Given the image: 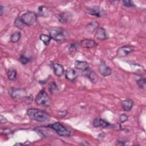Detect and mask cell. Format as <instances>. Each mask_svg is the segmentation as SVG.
Returning a JSON list of instances; mask_svg holds the SVG:
<instances>
[{
  "label": "cell",
  "mask_w": 146,
  "mask_h": 146,
  "mask_svg": "<svg viewBox=\"0 0 146 146\" xmlns=\"http://www.w3.org/2000/svg\"><path fill=\"white\" fill-rule=\"evenodd\" d=\"M27 114L31 120L39 122L46 121L50 118V115L47 112L36 108L28 109Z\"/></svg>",
  "instance_id": "1"
},
{
  "label": "cell",
  "mask_w": 146,
  "mask_h": 146,
  "mask_svg": "<svg viewBox=\"0 0 146 146\" xmlns=\"http://www.w3.org/2000/svg\"><path fill=\"white\" fill-rule=\"evenodd\" d=\"M49 33L50 37L58 43L63 42L67 36V31L61 29L52 28L50 30Z\"/></svg>",
  "instance_id": "2"
},
{
  "label": "cell",
  "mask_w": 146,
  "mask_h": 146,
  "mask_svg": "<svg viewBox=\"0 0 146 146\" xmlns=\"http://www.w3.org/2000/svg\"><path fill=\"white\" fill-rule=\"evenodd\" d=\"M35 103L38 106L47 107L50 106L51 100L47 92L44 90H42L36 96Z\"/></svg>",
  "instance_id": "3"
},
{
  "label": "cell",
  "mask_w": 146,
  "mask_h": 146,
  "mask_svg": "<svg viewBox=\"0 0 146 146\" xmlns=\"http://www.w3.org/2000/svg\"><path fill=\"white\" fill-rule=\"evenodd\" d=\"M47 126L49 128L54 129L59 136L68 137L71 134L70 131L59 122H56L53 124H48Z\"/></svg>",
  "instance_id": "4"
},
{
  "label": "cell",
  "mask_w": 146,
  "mask_h": 146,
  "mask_svg": "<svg viewBox=\"0 0 146 146\" xmlns=\"http://www.w3.org/2000/svg\"><path fill=\"white\" fill-rule=\"evenodd\" d=\"M21 18L25 25L31 26L36 22L37 15L34 12L28 11L23 14L21 17Z\"/></svg>",
  "instance_id": "5"
},
{
  "label": "cell",
  "mask_w": 146,
  "mask_h": 146,
  "mask_svg": "<svg viewBox=\"0 0 146 146\" xmlns=\"http://www.w3.org/2000/svg\"><path fill=\"white\" fill-rule=\"evenodd\" d=\"M9 94L15 99H25L27 96L26 90L20 88H11L9 90Z\"/></svg>",
  "instance_id": "6"
},
{
  "label": "cell",
  "mask_w": 146,
  "mask_h": 146,
  "mask_svg": "<svg viewBox=\"0 0 146 146\" xmlns=\"http://www.w3.org/2000/svg\"><path fill=\"white\" fill-rule=\"evenodd\" d=\"M134 50V47L131 45H125L119 47L116 52L119 57H124L129 55Z\"/></svg>",
  "instance_id": "7"
},
{
  "label": "cell",
  "mask_w": 146,
  "mask_h": 146,
  "mask_svg": "<svg viewBox=\"0 0 146 146\" xmlns=\"http://www.w3.org/2000/svg\"><path fill=\"white\" fill-rule=\"evenodd\" d=\"M87 13L96 17H102L105 15V11L99 6H94L87 9Z\"/></svg>",
  "instance_id": "8"
},
{
  "label": "cell",
  "mask_w": 146,
  "mask_h": 146,
  "mask_svg": "<svg viewBox=\"0 0 146 146\" xmlns=\"http://www.w3.org/2000/svg\"><path fill=\"white\" fill-rule=\"evenodd\" d=\"M98 70L100 74L103 76H108L111 74V69L107 66L105 62H102L98 66Z\"/></svg>",
  "instance_id": "9"
},
{
  "label": "cell",
  "mask_w": 146,
  "mask_h": 146,
  "mask_svg": "<svg viewBox=\"0 0 146 146\" xmlns=\"http://www.w3.org/2000/svg\"><path fill=\"white\" fill-rule=\"evenodd\" d=\"M71 15L70 13L68 12H64L62 13L57 15V18L61 23H69L71 20Z\"/></svg>",
  "instance_id": "10"
},
{
  "label": "cell",
  "mask_w": 146,
  "mask_h": 146,
  "mask_svg": "<svg viewBox=\"0 0 146 146\" xmlns=\"http://www.w3.org/2000/svg\"><path fill=\"white\" fill-rule=\"evenodd\" d=\"M79 45L83 48H91L96 47L98 45V44L94 40L85 39L80 40V42H79Z\"/></svg>",
  "instance_id": "11"
},
{
  "label": "cell",
  "mask_w": 146,
  "mask_h": 146,
  "mask_svg": "<svg viewBox=\"0 0 146 146\" xmlns=\"http://www.w3.org/2000/svg\"><path fill=\"white\" fill-rule=\"evenodd\" d=\"M93 125L95 127H101L104 128L111 127L112 126V125L111 124L107 122V121L103 120L102 119H98V118L94 119V120L93 121Z\"/></svg>",
  "instance_id": "12"
},
{
  "label": "cell",
  "mask_w": 146,
  "mask_h": 146,
  "mask_svg": "<svg viewBox=\"0 0 146 146\" xmlns=\"http://www.w3.org/2000/svg\"><path fill=\"white\" fill-rule=\"evenodd\" d=\"M83 74L85 75L92 83H96V82L98 80V76L97 75V74H96V73H95L94 71H93L89 68L88 69H87L85 71H83Z\"/></svg>",
  "instance_id": "13"
},
{
  "label": "cell",
  "mask_w": 146,
  "mask_h": 146,
  "mask_svg": "<svg viewBox=\"0 0 146 146\" xmlns=\"http://www.w3.org/2000/svg\"><path fill=\"white\" fill-rule=\"evenodd\" d=\"M95 36L99 40H103L107 38L106 30L103 27H98L95 31Z\"/></svg>",
  "instance_id": "14"
},
{
  "label": "cell",
  "mask_w": 146,
  "mask_h": 146,
  "mask_svg": "<svg viewBox=\"0 0 146 146\" xmlns=\"http://www.w3.org/2000/svg\"><path fill=\"white\" fill-rule=\"evenodd\" d=\"M77 77V74L75 70L69 68H67L65 72V78L70 81H74Z\"/></svg>",
  "instance_id": "15"
},
{
  "label": "cell",
  "mask_w": 146,
  "mask_h": 146,
  "mask_svg": "<svg viewBox=\"0 0 146 146\" xmlns=\"http://www.w3.org/2000/svg\"><path fill=\"white\" fill-rule=\"evenodd\" d=\"M54 74L56 76L60 77L62 76L64 73V70L62 65L59 63H54L52 64Z\"/></svg>",
  "instance_id": "16"
},
{
  "label": "cell",
  "mask_w": 146,
  "mask_h": 146,
  "mask_svg": "<svg viewBox=\"0 0 146 146\" xmlns=\"http://www.w3.org/2000/svg\"><path fill=\"white\" fill-rule=\"evenodd\" d=\"M99 27V23L97 21H92L87 24L86 31L89 33H93Z\"/></svg>",
  "instance_id": "17"
},
{
  "label": "cell",
  "mask_w": 146,
  "mask_h": 146,
  "mask_svg": "<svg viewBox=\"0 0 146 146\" xmlns=\"http://www.w3.org/2000/svg\"><path fill=\"white\" fill-rule=\"evenodd\" d=\"M75 66L77 69L82 70L83 72L90 68L88 63L85 61L76 60L75 63Z\"/></svg>",
  "instance_id": "18"
},
{
  "label": "cell",
  "mask_w": 146,
  "mask_h": 146,
  "mask_svg": "<svg viewBox=\"0 0 146 146\" xmlns=\"http://www.w3.org/2000/svg\"><path fill=\"white\" fill-rule=\"evenodd\" d=\"M133 102L130 99H125L121 102V106L125 111H130L133 107Z\"/></svg>",
  "instance_id": "19"
},
{
  "label": "cell",
  "mask_w": 146,
  "mask_h": 146,
  "mask_svg": "<svg viewBox=\"0 0 146 146\" xmlns=\"http://www.w3.org/2000/svg\"><path fill=\"white\" fill-rule=\"evenodd\" d=\"M21 37V33L19 31H16L15 33H13L11 35L10 40L11 42L16 43L19 40Z\"/></svg>",
  "instance_id": "20"
},
{
  "label": "cell",
  "mask_w": 146,
  "mask_h": 146,
  "mask_svg": "<svg viewBox=\"0 0 146 146\" xmlns=\"http://www.w3.org/2000/svg\"><path fill=\"white\" fill-rule=\"evenodd\" d=\"M39 39L46 46H48L50 42L51 38L50 36L42 34L39 36Z\"/></svg>",
  "instance_id": "21"
},
{
  "label": "cell",
  "mask_w": 146,
  "mask_h": 146,
  "mask_svg": "<svg viewBox=\"0 0 146 146\" xmlns=\"http://www.w3.org/2000/svg\"><path fill=\"white\" fill-rule=\"evenodd\" d=\"M17 71L14 69H10L7 73V76L8 78L12 81H14L17 78Z\"/></svg>",
  "instance_id": "22"
},
{
  "label": "cell",
  "mask_w": 146,
  "mask_h": 146,
  "mask_svg": "<svg viewBox=\"0 0 146 146\" xmlns=\"http://www.w3.org/2000/svg\"><path fill=\"white\" fill-rule=\"evenodd\" d=\"M14 26L19 29H22L25 27V25L22 21L21 17H18L15 19Z\"/></svg>",
  "instance_id": "23"
},
{
  "label": "cell",
  "mask_w": 146,
  "mask_h": 146,
  "mask_svg": "<svg viewBox=\"0 0 146 146\" xmlns=\"http://www.w3.org/2000/svg\"><path fill=\"white\" fill-rule=\"evenodd\" d=\"M137 84L139 87L141 88H145V78H140L138 80H137Z\"/></svg>",
  "instance_id": "24"
},
{
  "label": "cell",
  "mask_w": 146,
  "mask_h": 146,
  "mask_svg": "<svg viewBox=\"0 0 146 146\" xmlns=\"http://www.w3.org/2000/svg\"><path fill=\"white\" fill-rule=\"evenodd\" d=\"M19 60L22 64H26L29 62L30 59L23 55H21L19 58Z\"/></svg>",
  "instance_id": "25"
},
{
  "label": "cell",
  "mask_w": 146,
  "mask_h": 146,
  "mask_svg": "<svg viewBox=\"0 0 146 146\" xmlns=\"http://www.w3.org/2000/svg\"><path fill=\"white\" fill-rule=\"evenodd\" d=\"M123 4L124 6L126 7H135V5L133 3V2L131 1H123Z\"/></svg>",
  "instance_id": "26"
},
{
  "label": "cell",
  "mask_w": 146,
  "mask_h": 146,
  "mask_svg": "<svg viewBox=\"0 0 146 146\" xmlns=\"http://www.w3.org/2000/svg\"><path fill=\"white\" fill-rule=\"evenodd\" d=\"M128 116L127 115H125V113H123V114L120 115L119 116V120L121 123L125 122L126 121L128 120Z\"/></svg>",
  "instance_id": "27"
},
{
  "label": "cell",
  "mask_w": 146,
  "mask_h": 146,
  "mask_svg": "<svg viewBox=\"0 0 146 146\" xmlns=\"http://www.w3.org/2000/svg\"><path fill=\"white\" fill-rule=\"evenodd\" d=\"M24 100H25V102L26 104H31L33 102V96H31V95H30V96H27L24 99Z\"/></svg>",
  "instance_id": "28"
},
{
  "label": "cell",
  "mask_w": 146,
  "mask_h": 146,
  "mask_svg": "<svg viewBox=\"0 0 146 146\" xmlns=\"http://www.w3.org/2000/svg\"><path fill=\"white\" fill-rule=\"evenodd\" d=\"M76 50V44L75 43L71 44L70 46V47H69V51H70V52H71V53L74 52Z\"/></svg>",
  "instance_id": "29"
},
{
  "label": "cell",
  "mask_w": 146,
  "mask_h": 146,
  "mask_svg": "<svg viewBox=\"0 0 146 146\" xmlns=\"http://www.w3.org/2000/svg\"><path fill=\"white\" fill-rule=\"evenodd\" d=\"M0 121H1V124H4V123H6L7 122V119H6V117L3 116L2 115H1Z\"/></svg>",
  "instance_id": "30"
},
{
  "label": "cell",
  "mask_w": 146,
  "mask_h": 146,
  "mask_svg": "<svg viewBox=\"0 0 146 146\" xmlns=\"http://www.w3.org/2000/svg\"><path fill=\"white\" fill-rule=\"evenodd\" d=\"M51 87H50V90H51V91H52V90H55V89L56 88V86L55 84H54V83H51Z\"/></svg>",
  "instance_id": "31"
},
{
  "label": "cell",
  "mask_w": 146,
  "mask_h": 146,
  "mask_svg": "<svg viewBox=\"0 0 146 146\" xmlns=\"http://www.w3.org/2000/svg\"><path fill=\"white\" fill-rule=\"evenodd\" d=\"M3 132L4 134H9L10 132H11V131L9 129H6L4 130V131Z\"/></svg>",
  "instance_id": "32"
},
{
  "label": "cell",
  "mask_w": 146,
  "mask_h": 146,
  "mask_svg": "<svg viewBox=\"0 0 146 146\" xmlns=\"http://www.w3.org/2000/svg\"><path fill=\"white\" fill-rule=\"evenodd\" d=\"M5 9V7H3L2 5H1V9H0V10H1V15H2V14H3V9Z\"/></svg>",
  "instance_id": "33"
}]
</instances>
